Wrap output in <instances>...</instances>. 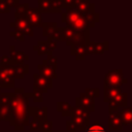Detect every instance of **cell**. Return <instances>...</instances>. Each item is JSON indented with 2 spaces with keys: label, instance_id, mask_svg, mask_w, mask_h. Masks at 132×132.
<instances>
[{
  "label": "cell",
  "instance_id": "6da1fadb",
  "mask_svg": "<svg viewBox=\"0 0 132 132\" xmlns=\"http://www.w3.org/2000/svg\"><path fill=\"white\" fill-rule=\"evenodd\" d=\"M14 96L10 104L11 117L9 125L14 127L15 131H23L29 124V117L27 113L29 107V99L32 98V92H25L23 88L14 89Z\"/></svg>",
  "mask_w": 132,
  "mask_h": 132
},
{
  "label": "cell",
  "instance_id": "7a4b0ae2",
  "mask_svg": "<svg viewBox=\"0 0 132 132\" xmlns=\"http://www.w3.org/2000/svg\"><path fill=\"white\" fill-rule=\"evenodd\" d=\"M62 23L66 24V27L71 28L75 32H80L87 35H90V28L85 20V16L76 8L71 7L65 9L61 15Z\"/></svg>",
  "mask_w": 132,
  "mask_h": 132
},
{
  "label": "cell",
  "instance_id": "3957f363",
  "mask_svg": "<svg viewBox=\"0 0 132 132\" xmlns=\"http://www.w3.org/2000/svg\"><path fill=\"white\" fill-rule=\"evenodd\" d=\"M9 27L14 29V31L23 33L24 35H28V36H33L34 35L33 27L29 24L28 20L24 15V13L19 9H15L14 21L9 23Z\"/></svg>",
  "mask_w": 132,
  "mask_h": 132
},
{
  "label": "cell",
  "instance_id": "277c9868",
  "mask_svg": "<svg viewBox=\"0 0 132 132\" xmlns=\"http://www.w3.org/2000/svg\"><path fill=\"white\" fill-rule=\"evenodd\" d=\"M15 9L21 10L24 15L26 16V19L28 20L29 24L32 27H40L43 24V18L41 12L38 10V8H34V7H30L28 3H21Z\"/></svg>",
  "mask_w": 132,
  "mask_h": 132
},
{
  "label": "cell",
  "instance_id": "5b68a950",
  "mask_svg": "<svg viewBox=\"0 0 132 132\" xmlns=\"http://www.w3.org/2000/svg\"><path fill=\"white\" fill-rule=\"evenodd\" d=\"M70 117L76 131H85L90 126V112L80 107L73 106Z\"/></svg>",
  "mask_w": 132,
  "mask_h": 132
},
{
  "label": "cell",
  "instance_id": "8992f818",
  "mask_svg": "<svg viewBox=\"0 0 132 132\" xmlns=\"http://www.w3.org/2000/svg\"><path fill=\"white\" fill-rule=\"evenodd\" d=\"M0 86L1 88L6 89L15 88V78L13 76L12 65H0Z\"/></svg>",
  "mask_w": 132,
  "mask_h": 132
},
{
  "label": "cell",
  "instance_id": "52a82bcc",
  "mask_svg": "<svg viewBox=\"0 0 132 132\" xmlns=\"http://www.w3.org/2000/svg\"><path fill=\"white\" fill-rule=\"evenodd\" d=\"M128 80L124 77L122 69H113L108 71L104 77V86L107 87H121L123 84H127Z\"/></svg>",
  "mask_w": 132,
  "mask_h": 132
},
{
  "label": "cell",
  "instance_id": "ba28073f",
  "mask_svg": "<svg viewBox=\"0 0 132 132\" xmlns=\"http://www.w3.org/2000/svg\"><path fill=\"white\" fill-rule=\"evenodd\" d=\"M75 106L80 107L91 113L95 111V99L87 95L85 92H81L79 96L75 98Z\"/></svg>",
  "mask_w": 132,
  "mask_h": 132
},
{
  "label": "cell",
  "instance_id": "9c48e42d",
  "mask_svg": "<svg viewBox=\"0 0 132 132\" xmlns=\"http://www.w3.org/2000/svg\"><path fill=\"white\" fill-rule=\"evenodd\" d=\"M33 88L40 90L43 94L47 93L50 89L53 88V80L50 78H45L38 73L33 74Z\"/></svg>",
  "mask_w": 132,
  "mask_h": 132
},
{
  "label": "cell",
  "instance_id": "30bf717a",
  "mask_svg": "<svg viewBox=\"0 0 132 132\" xmlns=\"http://www.w3.org/2000/svg\"><path fill=\"white\" fill-rule=\"evenodd\" d=\"M9 59H10V63L11 65H15V64H25V62H27L30 57L29 55L25 54L24 52L21 51H16L14 45H10L9 47Z\"/></svg>",
  "mask_w": 132,
  "mask_h": 132
},
{
  "label": "cell",
  "instance_id": "8fae6325",
  "mask_svg": "<svg viewBox=\"0 0 132 132\" xmlns=\"http://www.w3.org/2000/svg\"><path fill=\"white\" fill-rule=\"evenodd\" d=\"M37 69L39 71L38 74L41 75V76H43V77H45V78H50L52 80L55 79V78H57V73H56V69L57 68L51 66L47 63L46 59H43L42 62H41V64H38L37 65Z\"/></svg>",
  "mask_w": 132,
  "mask_h": 132
},
{
  "label": "cell",
  "instance_id": "7c38bea8",
  "mask_svg": "<svg viewBox=\"0 0 132 132\" xmlns=\"http://www.w3.org/2000/svg\"><path fill=\"white\" fill-rule=\"evenodd\" d=\"M27 113H28L29 118L33 117V119H35L39 122H43V121L47 120V106H42V107L29 106Z\"/></svg>",
  "mask_w": 132,
  "mask_h": 132
},
{
  "label": "cell",
  "instance_id": "4fadbf2b",
  "mask_svg": "<svg viewBox=\"0 0 132 132\" xmlns=\"http://www.w3.org/2000/svg\"><path fill=\"white\" fill-rule=\"evenodd\" d=\"M124 125L120 118L119 112L108 113V129L110 131H122Z\"/></svg>",
  "mask_w": 132,
  "mask_h": 132
},
{
  "label": "cell",
  "instance_id": "5bb4252c",
  "mask_svg": "<svg viewBox=\"0 0 132 132\" xmlns=\"http://www.w3.org/2000/svg\"><path fill=\"white\" fill-rule=\"evenodd\" d=\"M107 104H108V106H112V107H117V108L126 107V106H128V94L126 92H122L114 99L108 101Z\"/></svg>",
  "mask_w": 132,
  "mask_h": 132
},
{
  "label": "cell",
  "instance_id": "9a60e30c",
  "mask_svg": "<svg viewBox=\"0 0 132 132\" xmlns=\"http://www.w3.org/2000/svg\"><path fill=\"white\" fill-rule=\"evenodd\" d=\"M123 91L121 89V87H107L104 86L103 89V100L104 102H108L112 99H114L119 94H121Z\"/></svg>",
  "mask_w": 132,
  "mask_h": 132
},
{
  "label": "cell",
  "instance_id": "2e32d148",
  "mask_svg": "<svg viewBox=\"0 0 132 132\" xmlns=\"http://www.w3.org/2000/svg\"><path fill=\"white\" fill-rule=\"evenodd\" d=\"M88 40H90V35L80 32H75L73 37L67 42V45H85Z\"/></svg>",
  "mask_w": 132,
  "mask_h": 132
},
{
  "label": "cell",
  "instance_id": "e0dca14e",
  "mask_svg": "<svg viewBox=\"0 0 132 132\" xmlns=\"http://www.w3.org/2000/svg\"><path fill=\"white\" fill-rule=\"evenodd\" d=\"M12 71L14 78L23 79L25 74L29 73V64H15L12 65Z\"/></svg>",
  "mask_w": 132,
  "mask_h": 132
},
{
  "label": "cell",
  "instance_id": "ac0fdd59",
  "mask_svg": "<svg viewBox=\"0 0 132 132\" xmlns=\"http://www.w3.org/2000/svg\"><path fill=\"white\" fill-rule=\"evenodd\" d=\"M119 114L124 126H130L132 124V107H123L121 110H119Z\"/></svg>",
  "mask_w": 132,
  "mask_h": 132
},
{
  "label": "cell",
  "instance_id": "d6986e66",
  "mask_svg": "<svg viewBox=\"0 0 132 132\" xmlns=\"http://www.w3.org/2000/svg\"><path fill=\"white\" fill-rule=\"evenodd\" d=\"M57 27H58V25H57L56 22H43V24L41 26L42 36L43 37H46V38L52 37Z\"/></svg>",
  "mask_w": 132,
  "mask_h": 132
},
{
  "label": "cell",
  "instance_id": "ffe728a7",
  "mask_svg": "<svg viewBox=\"0 0 132 132\" xmlns=\"http://www.w3.org/2000/svg\"><path fill=\"white\" fill-rule=\"evenodd\" d=\"M72 108L73 106L69 102L66 101L57 102V111H59L62 117H70L72 112Z\"/></svg>",
  "mask_w": 132,
  "mask_h": 132
},
{
  "label": "cell",
  "instance_id": "44dd1931",
  "mask_svg": "<svg viewBox=\"0 0 132 132\" xmlns=\"http://www.w3.org/2000/svg\"><path fill=\"white\" fill-rule=\"evenodd\" d=\"M74 8H76L79 12L85 13L88 11H93L95 10V5L93 3H91V0H82L76 4L73 5Z\"/></svg>",
  "mask_w": 132,
  "mask_h": 132
},
{
  "label": "cell",
  "instance_id": "7402d4cb",
  "mask_svg": "<svg viewBox=\"0 0 132 132\" xmlns=\"http://www.w3.org/2000/svg\"><path fill=\"white\" fill-rule=\"evenodd\" d=\"M82 14H84L85 20H86V22H87V24H88V26H89L90 29L93 28V27L95 26V24L98 23L99 20H100L99 13L95 12V10H93V11H88V12H85V13H82Z\"/></svg>",
  "mask_w": 132,
  "mask_h": 132
},
{
  "label": "cell",
  "instance_id": "603a6c76",
  "mask_svg": "<svg viewBox=\"0 0 132 132\" xmlns=\"http://www.w3.org/2000/svg\"><path fill=\"white\" fill-rule=\"evenodd\" d=\"M13 96H14L13 92H1L0 93V107H10Z\"/></svg>",
  "mask_w": 132,
  "mask_h": 132
},
{
  "label": "cell",
  "instance_id": "cb8c5ba5",
  "mask_svg": "<svg viewBox=\"0 0 132 132\" xmlns=\"http://www.w3.org/2000/svg\"><path fill=\"white\" fill-rule=\"evenodd\" d=\"M71 55L75 57L76 60L82 61L86 58L85 54V45H71Z\"/></svg>",
  "mask_w": 132,
  "mask_h": 132
},
{
  "label": "cell",
  "instance_id": "d4e9b609",
  "mask_svg": "<svg viewBox=\"0 0 132 132\" xmlns=\"http://www.w3.org/2000/svg\"><path fill=\"white\" fill-rule=\"evenodd\" d=\"M33 50L37 53L38 56H42V55L47 54V53L50 52V51H48V47H47V42H46V40H45V41L39 40V41L37 42V44L33 46Z\"/></svg>",
  "mask_w": 132,
  "mask_h": 132
},
{
  "label": "cell",
  "instance_id": "484cf974",
  "mask_svg": "<svg viewBox=\"0 0 132 132\" xmlns=\"http://www.w3.org/2000/svg\"><path fill=\"white\" fill-rule=\"evenodd\" d=\"M109 48V42L107 40L102 42H96L95 44V55H102Z\"/></svg>",
  "mask_w": 132,
  "mask_h": 132
},
{
  "label": "cell",
  "instance_id": "4316f807",
  "mask_svg": "<svg viewBox=\"0 0 132 132\" xmlns=\"http://www.w3.org/2000/svg\"><path fill=\"white\" fill-rule=\"evenodd\" d=\"M86 132H107L106 129L101 125L99 121H95L93 125H90L86 130Z\"/></svg>",
  "mask_w": 132,
  "mask_h": 132
},
{
  "label": "cell",
  "instance_id": "83f0119b",
  "mask_svg": "<svg viewBox=\"0 0 132 132\" xmlns=\"http://www.w3.org/2000/svg\"><path fill=\"white\" fill-rule=\"evenodd\" d=\"M38 3V10L42 13H50V6H51V0H37Z\"/></svg>",
  "mask_w": 132,
  "mask_h": 132
},
{
  "label": "cell",
  "instance_id": "f1b7e54d",
  "mask_svg": "<svg viewBox=\"0 0 132 132\" xmlns=\"http://www.w3.org/2000/svg\"><path fill=\"white\" fill-rule=\"evenodd\" d=\"M59 12H62L61 0H51L50 13H59Z\"/></svg>",
  "mask_w": 132,
  "mask_h": 132
},
{
  "label": "cell",
  "instance_id": "f546056e",
  "mask_svg": "<svg viewBox=\"0 0 132 132\" xmlns=\"http://www.w3.org/2000/svg\"><path fill=\"white\" fill-rule=\"evenodd\" d=\"M95 44H96V41H93V40H88L85 44V54L86 56L88 55H95Z\"/></svg>",
  "mask_w": 132,
  "mask_h": 132
},
{
  "label": "cell",
  "instance_id": "4dcf8cb0",
  "mask_svg": "<svg viewBox=\"0 0 132 132\" xmlns=\"http://www.w3.org/2000/svg\"><path fill=\"white\" fill-rule=\"evenodd\" d=\"M10 117V107H0V121H9Z\"/></svg>",
  "mask_w": 132,
  "mask_h": 132
},
{
  "label": "cell",
  "instance_id": "1f68e13d",
  "mask_svg": "<svg viewBox=\"0 0 132 132\" xmlns=\"http://www.w3.org/2000/svg\"><path fill=\"white\" fill-rule=\"evenodd\" d=\"M32 98H33V101L35 103H39V102H42L43 101V93L36 89V88H33V92H32Z\"/></svg>",
  "mask_w": 132,
  "mask_h": 132
},
{
  "label": "cell",
  "instance_id": "d6a6232c",
  "mask_svg": "<svg viewBox=\"0 0 132 132\" xmlns=\"http://www.w3.org/2000/svg\"><path fill=\"white\" fill-rule=\"evenodd\" d=\"M53 125H54V122L53 121H50V120H45L43 122H41V125H40V128L42 132H53Z\"/></svg>",
  "mask_w": 132,
  "mask_h": 132
},
{
  "label": "cell",
  "instance_id": "836d02e7",
  "mask_svg": "<svg viewBox=\"0 0 132 132\" xmlns=\"http://www.w3.org/2000/svg\"><path fill=\"white\" fill-rule=\"evenodd\" d=\"M85 93L89 96H91L92 98H98L100 96V90L99 88H86L85 89Z\"/></svg>",
  "mask_w": 132,
  "mask_h": 132
},
{
  "label": "cell",
  "instance_id": "e575fe53",
  "mask_svg": "<svg viewBox=\"0 0 132 132\" xmlns=\"http://www.w3.org/2000/svg\"><path fill=\"white\" fill-rule=\"evenodd\" d=\"M46 55H47V58H46L47 63H48L51 66L57 68V66H58V59H57V57L54 56V55L52 54V52H48Z\"/></svg>",
  "mask_w": 132,
  "mask_h": 132
},
{
  "label": "cell",
  "instance_id": "d590c367",
  "mask_svg": "<svg viewBox=\"0 0 132 132\" xmlns=\"http://www.w3.org/2000/svg\"><path fill=\"white\" fill-rule=\"evenodd\" d=\"M40 125H41V122H39V121H37V120H35V119H33V120H32L31 122H29V124H28V126H29V128H30L31 131H40V130H41Z\"/></svg>",
  "mask_w": 132,
  "mask_h": 132
},
{
  "label": "cell",
  "instance_id": "8d00e7d4",
  "mask_svg": "<svg viewBox=\"0 0 132 132\" xmlns=\"http://www.w3.org/2000/svg\"><path fill=\"white\" fill-rule=\"evenodd\" d=\"M9 35L11 37H13L15 40H19V41H24L25 40V35L23 33H21V32H18V31L13 30V31L9 32Z\"/></svg>",
  "mask_w": 132,
  "mask_h": 132
},
{
  "label": "cell",
  "instance_id": "74e56055",
  "mask_svg": "<svg viewBox=\"0 0 132 132\" xmlns=\"http://www.w3.org/2000/svg\"><path fill=\"white\" fill-rule=\"evenodd\" d=\"M10 7L7 5L5 0H0V13H9Z\"/></svg>",
  "mask_w": 132,
  "mask_h": 132
},
{
  "label": "cell",
  "instance_id": "f35d334b",
  "mask_svg": "<svg viewBox=\"0 0 132 132\" xmlns=\"http://www.w3.org/2000/svg\"><path fill=\"white\" fill-rule=\"evenodd\" d=\"M46 42H47V47H48V51L50 52H53L54 50H56L57 44H58V41L57 40H55L54 38L50 37V38H47Z\"/></svg>",
  "mask_w": 132,
  "mask_h": 132
},
{
  "label": "cell",
  "instance_id": "ab89813d",
  "mask_svg": "<svg viewBox=\"0 0 132 132\" xmlns=\"http://www.w3.org/2000/svg\"><path fill=\"white\" fill-rule=\"evenodd\" d=\"M61 4H62V8L68 9V8L73 7L74 0H61Z\"/></svg>",
  "mask_w": 132,
  "mask_h": 132
},
{
  "label": "cell",
  "instance_id": "60d3db41",
  "mask_svg": "<svg viewBox=\"0 0 132 132\" xmlns=\"http://www.w3.org/2000/svg\"><path fill=\"white\" fill-rule=\"evenodd\" d=\"M0 65H3V66H8V65H11L10 63V59L8 57V55H3L0 59Z\"/></svg>",
  "mask_w": 132,
  "mask_h": 132
},
{
  "label": "cell",
  "instance_id": "b9f144b4",
  "mask_svg": "<svg viewBox=\"0 0 132 132\" xmlns=\"http://www.w3.org/2000/svg\"><path fill=\"white\" fill-rule=\"evenodd\" d=\"M5 2L7 3L9 7H13V8H16L21 4L20 0H5Z\"/></svg>",
  "mask_w": 132,
  "mask_h": 132
},
{
  "label": "cell",
  "instance_id": "7bdbcfd3",
  "mask_svg": "<svg viewBox=\"0 0 132 132\" xmlns=\"http://www.w3.org/2000/svg\"><path fill=\"white\" fill-rule=\"evenodd\" d=\"M66 130H68V131H70V132H76L75 126H74V124L72 123L71 120H69V121L66 122Z\"/></svg>",
  "mask_w": 132,
  "mask_h": 132
},
{
  "label": "cell",
  "instance_id": "ee69618b",
  "mask_svg": "<svg viewBox=\"0 0 132 132\" xmlns=\"http://www.w3.org/2000/svg\"><path fill=\"white\" fill-rule=\"evenodd\" d=\"M1 89H2V88H1V86H0V93H1Z\"/></svg>",
  "mask_w": 132,
  "mask_h": 132
}]
</instances>
